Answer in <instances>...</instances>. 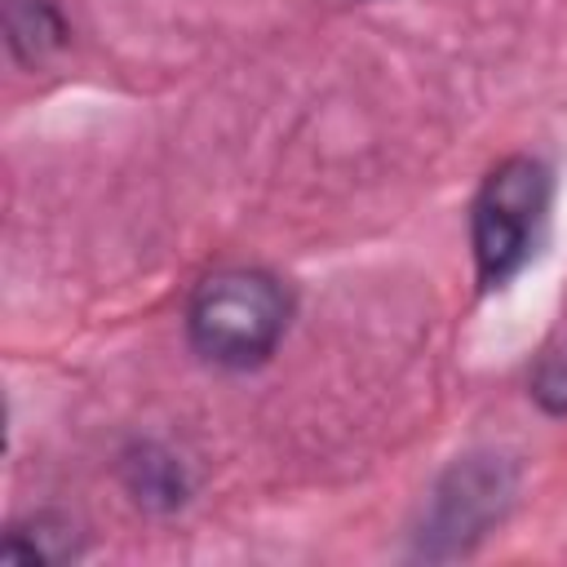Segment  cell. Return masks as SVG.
<instances>
[{"label":"cell","instance_id":"obj_1","mask_svg":"<svg viewBox=\"0 0 567 567\" xmlns=\"http://www.w3.org/2000/svg\"><path fill=\"white\" fill-rule=\"evenodd\" d=\"M288 288L252 266L208 275L186 306V337L195 354L217 368H257L288 332Z\"/></svg>","mask_w":567,"mask_h":567},{"label":"cell","instance_id":"obj_2","mask_svg":"<svg viewBox=\"0 0 567 567\" xmlns=\"http://www.w3.org/2000/svg\"><path fill=\"white\" fill-rule=\"evenodd\" d=\"M549 195H554V177L532 155H509L483 177L470 208V244L483 288H505L536 252Z\"/></svg>","mask_w":567,"mask_h":567},{"label":"cell","instance_id":"obj_4","mask_svg":"<svg viewBox=\"0 0 567 567\" xmlns=\"http://www.w3.org/2000/svg\"><path fill=\"white\" fill-rule=\"evenodd\" d=\"M120 474H124V487L133 492V501L146 505V509H177L190 492V478H186L182 461L173 452L155 447V443H137L124 456Z\"/></svg>","mask_w":567,"mask_h":567},{"label":"cell","instance_id":"obj_3","mask_svg":"<svg viewBox=\"0 0 567 567\" xmlns=\"http://www.w3.org/2000/svg\"><path fill=\"white\" fill-rule=\"evenodd\" d=\"M514 492V474L496 461V456H470L461 465H452V474L443 478L430 523L421 532V549L425 554H465L470 540H478L509 505Z\"/></svg>","mask_w":567,"mask_h":567},{"label":"cell","instance_id":"obj_5","mask_svg":"<svg viewBox=\"0 0 567 567\" xmlns=\"http://www.w3.org/2000/svg\"><path fill=\"white\" fill-rule=\"evenodd\" d=\"M4 40L18 62L35 66L66 44V18L53 0H4Z\"/></svg>","mask_w":567,"mask_h":567},{"label":"cell","instance_id":"obj_6","mask_svg":"<svg viewBox=\"0 0 567 567\" xmlns=\"http://www.w3.org/2000/svg\"><path fill=\"white\" fill-rule=\"evenodd\" d=\"M4 563H66L80 554V536L58 514H35L31 523L13 527L4 540Z\"/></svg>","mask_w":567,"mask_h":567},{"label":"cell","instance_id":"obj_7","mask_svg":"<svg viewBox=\"0 0 567 567\" xmlns=\"http://www.w3.org/2000/svg\"><path fill=\"white\" fill-rule=\"evenodd\" d=\"M532 394L545 412H567V350L563 354H549L532 381Z\"/></svg>","mask_w":567,"mask_h":567}]
</instances>
